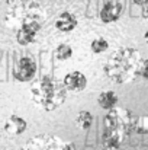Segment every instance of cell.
<instances>
[{
  "label": "cell",
  "instance_id": "obj_1",
  "mask_svg": "<svg viewBox=\"0 0 148 150\" xmlns=\"http://www.w3.org/2000/svg\"><path fill=\"white\" fill-rule=\"evenodd\" d=\"M144 60L141 52L132 47H121L113 51L103 64L105 74L118 85H125L141 77Z\"/></svg>",
  "mask_w": 148,
  "mask_h": 150
},
{
  "label": "cell",
  "instance_id": "obj_2",
  "mask_svg": "<svg viewBox=\"0 0 148 150\" xmlns=\"http://www.w3.org/2000/svg\"><path fill=\"white\" fill-rule=\"evenodd\" d=\"M68 91L64 82L54 76H42L31 86V99L44 111H55L67 99Z\"/></svg>",
  "mask_w": 148,
  "mask_h": 150
},
{
  "label": "cell",
  "instance_id": "obj_3",
  "mask_svg": "<svg viewBox=\"0 0 148 150\" xmlns=\"http://www.w3.org/2000/svg\"><path fill=\"white\" fill-rule=\"evenodd\" d=\"M45 13L42 6L35 0H23L15 6H9L4 13V23L7 28L19 31L32 23H44Z\"/></svg>",
  "mask_w": 148,
  "mask_h": 150
},
{
  "label": "cell",
  "instance_id": "obj_4",
  "mask_svg": "<svg viewBox=\"0 0 148 150\" xmlns=\"http://www.w3.org/2000/svg\"><path fill=\"white\" fill-rule=\"evenodd\" d=\"M137 122H138V115H135L132 111H129L126 108H121V106H116V108L107 111V114L105 115V127L122 131L128 137L132 133H135Z\"/></svg>",
  "mask_w": 148,
  "mask_h": 150
},
{
  "label": "cell",
  "instance_id": "obj_5",
  "mask_svg": "<svg viewBox=\"0 0 148 150\" xmlns=\"http://www.w3.org/2000/svg\"><path fill=\"white\" fill-rule=\"evenodd\" d=\"M20 150H77L71 142L54 134H39L29 139Z\"/></svg>",
  "mask_w": 148,
  "mask_h": 150
},
{
  "label": "cell",
  "instance_id": "obj_6",
  "mask_svg": "<svg viewBox=\"0 0 148 150\" xmlns=\"http://www.w3.org/2000/svg\"><path fill=\"white\" fill-rule=\"evenodd\" d=\"M35 74H36V63L32 57L23 55L16 61L15 69H13V77L18 82H22V83L31 82L35 77Z\"/></svg>",
  "mask_w": 148,
  "mask_h": 150
},
{
  "label": "cell",
  "instance_id": "obj_7",
  "mask_svg": "<svg viewBox=\"0 0 148 150\" xmlns=\"http://www.w3.org/2000/svg\"><path fill=\"white\" fill-rule=\"evenodd\" d=\"M126 139H128V136L123 134L122 131L105 127V130L102 133V147L105 150H118Z\"/></svg>",
  "mask_w": 148,
  "mask_h": 150
},
{
  "label": "cell",
  "instance_id": "obj_8",
  "mask_svg": "<svg viewBox=\"0 0 148 150\" xmlns=\"http://www.w3.org/2000/svg\"><path fill=\"white\" fill-rule=\"evenodd\" d=\"M62 82H64V86L67 88L68 92H81L87 86V77H86V74H83L81 71H77V70L67 73L64 76Z\"/></svg>",
  "mask_w": 148,
  "mask_h": 150
},
{
  "label": "cell",
  "instance_id": "obj_9",
  "mask_svg": "<svg viewBox=\"0 0 148 150\" xmlns=\"http://www.w3.org/2000/svg\"><path fill=\"white\" fill-rule=\"evenodd\" d=\"M122 15V4L119 1H113V0H109L106 1L102 9H100V21L103 23H112V22H116Z\"/></svg>",
  "mask_w": 148,
  "mask_h": 150
},
{
  "label": "cell",
  "instance_id": "obj_10",
  "mask_svg": "<svg viewBox=\"0 0 148 150\" xmlns=\"http://www.w3.org/2000/svg\"><path fill=\"white\" fill-rule=\"evenodd\" d=\"M28 122L25 121V118H22L20 115L12 114L3 124V128L6 131V134L12 136V137H18L20 134H23L26 131Z\"/></svg>",
  "mask_w": 148,
  "mask_h": 150
},
{
  "label": "cell",
  "instance_id": "obj_11",
  "mask_svg": "<svg viewBox=\"0 0 148 150\" xmlns=\"http://www.w3.org/2000/svg\"><path fill=\"white\" fill-rule=\"evenodd\" d=\"M41 23H32L28 26L20 28L19 31H16V41L19 45H29L36 40V35L41 29Z\"/></svg>",
  "mask_w": 148,
  "mask_h": 150
},
{
  "label": "cell",
  "instance_id": "obj_12",
  "mask_svg": "<svg viewBox=\"0 0 148 150\" xmlns=\"http://www.w3.org/2000/svg\"><path fill=\"white\" fill-rule=\"evenodd\" d=\"M76 26H77V18L70 12H62L55 21V28L60 32H71Z\"/></svg>",
  "mask_w": 148,
  "mask_h": 150
},
{
  "label": "cell",
  "instance_id": "obj_13",
  "mask_svg": "<svg viewBox=\"0 0 148 150\" xmlns=\"http://www.w3.org/2000/svg\"><path fill=\"white\" fill-rule=\"evenodd\" d=\"M118 95L113 92V91H103L100 92L97 96V103L102 109H106V111H110L113 108H116L118 105Z\"/></svg>",
  "mask_w": 148,
  "mask_h": 150
},
{
  "label": "cell",
  "instance_id": "obj_14",
  "mask_svg": "<svg viewBox=\"0 0 148 150\" xmlns=\"http://www.w3.org/2000/svg\"><path fill=\"white\" fill-rule=\"evenodd\" d=\"M93 124V115L89 111H80L76 117V125L80 130H89Z\"/></svg>",
  "mask_w": 148,
  "mask_h": 150
},
{
  "label": "cell",
  "instance_id": "obj_15",
  "mask_svg": "<svg viewBox=\"0 0 148 150\" xmlns=\"http://www.w3.org/2000/svg\"><path fill=\"white\" fill-rule=\"evenodd\" d=\"M71 55H73V48L68 44H58L54 50V58L58 61H65L71 58Z\"/></svg>",
  "mask_w": 148,
  "mask_h": 150
},
{
  "label": "cell",
  "instance_id": "obj_16",
  "mask_svg": "<svg viewBox=\"0 0 148 150\" xmlns=\"http://www.w3.org/2000/svg\"><path fill=\"white\" fill-rule=\"evenodd\" d=\"M90 48L95 54H102L109 48V42L103 38V37H96L92 42H90Z\"/></svg>",
  "mask_w": 148,
  "mask_h": 150
},
{
  "label": "cell",
  "instance_id": "obj_17",
  "mask_svg": "<svg viewBox=\"0 0 148 150\" xmlns=\"http://www.w3.org/2000/svg\"><path fill=\"white\" fill-rule=\"evenodd\" d=\"M135 134H140V136H147L148 134V115L138 117V122H137V127H135Z\"/></svg>",
  "mask_w": 148,
  "mask_h": 150
},
{
  "label": "cell",
  "instance_id": "obj_18",
  "mask_svg": "<svg viewBox=\"0 0 148 150\" xmlns=\"http://www.w3.org/2000/svg\"><path fill=\"white\" fill-rule=\"evenodd\" d=\"M141 77L144 80L148 82V58L144 60V64H142V70H141Z\"/></svg>",
  "mask_w": 148,
  "mask_h": 150
},
{
  "label": "cell",
  "instance_id": "obj_19",
  "mask_svg": "<svg viewBox=\"0 0 148 150\" xmlns=\"http://www.w3.org/2000/svg\"><path fill=\"white\" fill-rule=\"evenodd\" d=\"M141 13H142V18L148 21V1L141 7Z\"/></svg>",
  "mask_w": 148,
  "mask_h": 150
},
{
  "label": "cell",
  "instance_id": "obj_20",
  "mask_svg": "<svg viewBox=\"0 0 148 150\" xmlns=\"http://www.w3.org/2000/svg\"><path fill=\"white\" fill-rule=\"evenodd\" d=\"M147 1H148V0H134V3H135L137 6H141V7H142Z\"/></svg>",
  "mask_w": 148,
  "mask_h": 150
},
{
  "label": "cell",
  "instance_id": "obj_21",
  "mask_svg": "<svg viewBox=\"0 0 148 150\" xmlns=\"http://www.w3.org/2000/svg\"><path fill=\"white\" fill-rule=\"evenodd\" d=\"M144 40H145V42H147V45H148V29L145 31V34H144Z\"/></svg>",
  "mask_w": 148,
  "mask_h": 150
},
{
  "label": "cell",
  "instance_id": "obj_22",
  "mask_svg": "<svg viewBox=\"0 0 148 150\" xmlns=\"http://www.w3.org/2000/svg\"><path fill=\"white\" fill-rule=\"evenodd\" d=\"M81 1H86V0H81Z\"/></svg>",
  "mask_w": 148,
  "mask_h": 150
}]
</instances>
